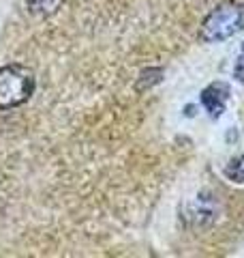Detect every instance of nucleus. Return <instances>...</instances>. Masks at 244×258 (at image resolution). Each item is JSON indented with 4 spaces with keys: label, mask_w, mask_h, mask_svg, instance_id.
<instances>
[{
    "label": "nucleus",
    "mask_w": 244,
    "mask_h": 258,
    "mask_svg": "<svg viewBox=\"0 0 244 258\" xmlns=\"http://www.w3.org/2000/svg\"><path fill=\"white\" fill-rule=\"evenodd\" d=\"M244 30V5L238 0H225L203 20L199 28V39L206 43L225 41Z\"/></svg>",
    "instance_id": "obj_1"
},
{
    "label": "nucleus",
    "mask_w": 244,
    "mask_h": 258,
    "mask_svg": "<svg viewBox=\"0 0 244 258\" xmlns=\"http://www.w3.org/2000/svg\"><path fill=\"white\" fill-rule=\"evenodd\" d=\"M37 88L35 71L26 64H7L0 69V110L24 106Z\"/></svg>",
    "instance_id": "obj_2"
},
{
    "label": "nucleus",
    "mask_w": 244,
    "mask_h": 258,
    "mask_svg": "<svg viewBox=\"0 0 244 258\" xmlns=\"http://www.w3.org/2000/svg\"><path fill=\"white\" fill-rule=\"evenodd\" d=\"M229 84H225V82H212V84H208L206 88L201 91V106L206 108V112L212 118H218L225 112V106H227V101H229Z\"/></svg>",
    "instance_id": "obj_3"
},
{
    "label": "nucleus",
    "mask_w": 244,
    "mask_h": 258,
    "mask_svg": "<svg viewBox=\"0 0 244 258\" xmlns=\"http://www.w3.org/2000/svg\"><path fill=\"white\" fill-rule=\"evenodd\" d=\"M64 0H26V7L32 15H39V18H50L62 7Z\"/></svg>",
    "instance_id": "obj_4"
},
{
    "label": "nucleus",
    "mask_w": 244,
    "mask_h": 258,
    "mask_svg": "<svg viewBox=\"0 0 244 258\" xmlns=\"http://www.w3.org/2000/svg\"><path fill=\"white\" fill-rule=\"evenodd\" d=\"M225 176L233 183H244V153H240L225 166Z\"/></svg>",
    "instance_id": "obj_5"
},
{
    "label": "nucleus",
    "mask_w": 244,
    "mask_h": 258,
    "mask_svg": "<svg viewBox=\"0 0 244 258\" xmlns=\"http://www.w3.org/2000/svg\"><path fill=\"white\" fill-rule=\"evenodd\" d=\"M161 76H163V69H146V71H142V76H140V80H137V84H135V91L142 93V91H146V86L150 88L154 84H159Z\"/></svg>",
    "instance_id": "obj_6"
},
{
    "label": "nucleus",
    "mask_w": 244,
    "mask_h": 258,
    "mask_svg": "<svg viewBox=\"0 0 244 258\" xmlns=\"http://www.w3.org/2000/svg\"><path fill=\"white\" fill-rule=\"evenodd\" d=\"M233 78L238 82H244V54H240V58L233 64Z\"/></svg>",
    "instance_id": "obj_7"
},
{
    "label": "nucleus",
    "mask_w": 244,
    "mask_h": 258,
    "mask_svg": "<svg viewBox=\"0 0 244 258\" xmlns=\"http://www.w3.org/2000/svg\"><path fill=\"white\" fill-rule=\"evenodd\" d=\"M242 54H244V43H242Z\"/></svg>",
    "instance_id": "obj_8"
}]
</instances>
